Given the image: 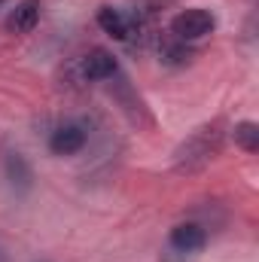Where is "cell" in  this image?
Returning a JSON list of instances; mask_svg holds the SVG:
<instances>
[{
	"label": "cell",
	"instance_id": "cell-2",
	"mask_svg": "<svg viewBox=\"0 0 259 262\" xmlns=\"http://www.w3.org/2000/svg\"><path fill=\"white\" fill-rule=\"evenodd\" d=\"M217 28V15L204 6H189V9H180L174 18H171V37L180 40V43H195V40H204L207 34H213Z\"/></svg>",
	"mask_w": 259,
	"mask_h": 262
},
{
	"label": "cell",
	"instance_id": "cell-1",
	"mask_svg": "<svg viewBox=\"0 0 259 262\" xmlns=\"http://www.w3.org/2000/svg\"><path fill=\"white\" fill-rule=\"evenodd\" d=\"M220 146H223V131L220 125H201V128H195L180 146H177V152H174V168L177 171H198V168H204L217 152H220Z\"/></svg>",
	"mask_w": 259,
	"mask_h": 262
},
{
	"label": "cell",
	"instance_id": "cell-10",
	"mask_svg": "<svg viewBox=\"0 0 259 262\" xmlns=\"http://www.w3.org/2000/svg\"><path fill=\"white\" fill-rule=\"evenodd\" d=\"M0 3H3V0H0Z\"/></svg>",
	"mask_w": 259,
	"mask_h": 262
},
{
	"label": "cell",
	"instance_id": "cell-3",
	"mask_svg": "<svg viewBox=\"0 0 259 262\" xmlns=\"http://www.w3.org/2000/svg\"><path fill=\"white\" fill-rule=\"evenodd\" d=\"M0 171H3L6 186L18 195H25L34 186V168L25 159V152H18V149H3L0 152Z\"/></svg>",
	"mask_w": 259,
	"mask_h": 262
},
{
	"label": "cell",
	"instance_id": "cell-9",
	"mask_svg": "<svg viewBox=\"0 0 259 262\" xmlns=\"http://www.w3.org/2000/svg\"><path fill=\"white\" fill-rule=\"evenodd\" d=\"M162 58H165L168 64H186V61H189V49H186V43H180V40L162 43Z\"/></svg>",
	"mask_w": 259,
	"mask_h": 262
},
{
	"label": "cell",
	"instance_id": "cell-5",
	"mask_svg": "<svg viewBox=\"0 0 259 262\" xmlns=\"http://www.w3.org/2000/svg\"><path fill=\"white\" fill-rule=\"evenodd\" d=\"M116 70H119V61H116V55L110 52V49H92L89 55H82V61H79V73H82V79L85 82H101V79H110V76H116Z\"/></svg>",
	"mask_w": 259,
	"mask_h": 262
},
{
	"label": "cell",
	"instance_id": "cell-6",
	"mask_svg": "<svg viewBox=\"0 0 259 262\" xmlns=\"http://www.w3.org/2000/svg\"><path fill=\"white\" fill-rule=\"evenodd\" d=\"M168 241H171V247L177 250V253H198L204 244H207V232L198 226V223H180V226H174L171 229V235H168Z\"/></svg>",
	"mask_w": 259,
	"mask_h": 262
},
{
	"label": "cell",
	"instance_id": "cell-4",
	"mask_svg": "<svg viewBox=\"0 0 259 262\" xmlns=\"http://www.w3.org/2000/svg\"><path fill=\"white\" fill-rule=\"evenodd\" d=\"M85 143H89V128L82 122H64L49 137V149L55 156H76Z\"/></svg>",
	"mask_w": 259,
	"mask_h": 262
},
{
	"label": "cell",
	"instance_id": "cell-8",
	"mask_svg": "<svg viewBox=\"0 0 259 262\" xmlns=\"http://www.w3.org/2000/svg\"><path fill=\"white\" fill-rule=\"evenodd\" d=\"M232 140L235 146H241L244 152H256L259 149V125L256 122H238L232 128Z\"/></svg>",
	"mask_w": 259,
	"mask_h": 262
},
{
	"label": "cell",
	"instance_id": "cell-7",
	"mask_svg": "<svg viewBox=\"0 0 259 262\" xmlns=\"http://www.w3.org/2000/svg\"><path fill=\"white\" fill-rule=\"evenodd\" d=\"M40 12H43V3H40V0H21V3H15V9L9 12L6 28L15 31V34H31V31L40 25Z\"/></svg>",
	"mask_w": 259,
	"mask_h": 262
}]
</instances>
